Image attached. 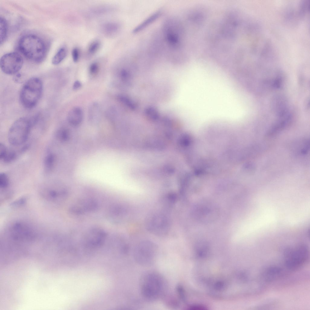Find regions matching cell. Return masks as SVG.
I'll return each mask as SVG.
<instances>
[{"label": "cell", "mask_w": 310, "mask_h": 310, "mask_svg": "<svg viewBox=\"0 0 310 310\" xmlns=\"http://www.w3.org/2000/svg\"><path fill=\"white\" fill-rule=\"evenodd\" d=\"M20 52L27 59L39 63L45 58L47 51L46 42L39 36L27 34L21 36L18 44Z\"/></svg>", "instance_id": "cell-1"}, {"label": "cell", "mask_w": 310, "mask_h": 310, "mask_svg": "<svg viewBox=\"0 0 310 310\" xmlns=\"http://www.w3.org/2000/svg\"><path fill=\"white\" fill-rule=\"evenodd\" d=\"M166 282L163 277L157 273L148 272L144 275L140 281L141 294L146 299L155 300L163 294Z\"/></svg>", "instance_id": "cell-2"}, {"label": "cell", "mask_w": 310, "mask_h": 310, "mask_svg": "<svg viewBox=\"0 0 310 310\" xmlns=\"http://www.w3.org/2000/svg\"><path fill=\"white\" fill-rule=\"evenodd\" d=\"M43 90V83L40 78L33 77L29 79L20 92V99L22 105L28 109L35 107L41 97Z\"/></svg>", "instance_id": "cell-3"}, {"label": "cell", "mask_w": 310, "mask_h": 310, "mask_svg": "<svg viewBox=\"0 0 310 310\" xmlns=\"http://www.w3.org/2000/svg\"><path fill=\"white\" fill-rule=\"evenodd\" d=\"M31 119L22 117L16 120L10 127L8 134L9 143L14 146H20L27 140L32 127Z\"/></svg>", "instance_id": "cell-4"}, {"label": "cell", "mask_w": 310, "mask_h": 310, "mask_svg": "<svg viewBox=\"0 0 310 310\" xmlns=\"http://www.w3.org/2000/svg\"><path fill=\"white\" fill-rule=\"evenodd\" d=\"M309 257V250L305 245L301 244L294 248H288L284 252L285 265L290 271L296 270L307 262Z\"/></svg>", "instance_id": "cell-5"}, {"label": "cell", "mask_w": 310, "mask_h": 310, "mask_svg": "<svg viewBox=\"0 0 310 310\" xmlns=\"http://www.w3.org/2000/svg\"><path fill=\"white\" fill-rule=\"evenodd\" d=\"M157 254V248L152 242H144L140 243L136 248L134 253V259L139 264L147 266L154 262Z\"/></svg>", "instance_id": "cell-6"}, {"label": "cell", "mask_w": 310, "mask_h": 310, "mask_svg": "<svg viewBox=\"0 0 310 310\" xmlns=\"http://www.w3.org/2000/svg\"><path fill=\"white\" fill-rule=\"evenodd\" d=\"M23 60L16 52H12L3 55L0 59V66L2 71L8 75L16 74L21 68Z\"/></svg>", "instance_id": "cell-7"}, {"label": "cell", "mask_w": 310, "mask_h": 310, "mask_svg": "<svg viewBox=\"0 0 310 310\" xmlns=\"http://www.w3.org/2000/svg\"><path fill=\"white\" fill-rule=\"evenodd\" d=\"M176 21L169 20L166 22L164 28V38L169 46L176 49L180 45L181 41L180 29Z\"/></svg>", "instance_id": "cell-8"}, {"label": "cell", "mask_w": 310, "mask_h": 310, "mask_svg": "<svg viewBox=\"0 0 310 310\" xmlns=\"http://www.w3.org/2000/svg\"><path fill=\"white\" fill-rule=\"evenodd\" d=\"M98 207L97 202L90 198L79 199L71 206L70 211L75 215H84L95 211Z\"/></svg>", "instance_id": "cell-9"}, {"label": "cell", "mask_w": 310, "mask_h": 310, "mask_svg": "<svg viewBox=\"0 0 310 310\" xmlns=\"http://www.w3.org/2000/svg\"><path fill=\"white\" fill-rule=\"evenodd\" d=\"M107 233L103 229L94 227L89 230L86 233L84 239L86 244L90 247L100 246L104 241Z\"/></svg>", "instance_id": "cell-10"}, {"label": "cell", "mask_w": 310, "mask_h": 310, "mask_svg": "<svg viewBox=\"0 0 310 310\" xmlns=\"http://www.w3.org/2000/svg\"><path fill=\"white\" fill-rule=\"evenodd\" d=\"M282 270L281 268L275 266H271L264 270L261 276L264 281L269 282L279 279L282 276Z\"/></svg>", "instance_id": "cell-11"}, {"label": "cell", "mask_w": 310, "mask_h": 310, "mask_svg": "<svg viewBox=\"0 0 310 310\" xmlns=\"http://www.w3.org/2000/svg\"><path fill=\"white\" fill-rule=\"evenodd\" d=\"M152 220L150 226L151 229L158 233H163L167 231L168 222L167 218L163 216L155 217Z\"/></svg>", "instance_id": "cell-12"}, {"label": "cell", "mask_w": 310, "mask_h": 310, "mask_svg": "<svg viewBox=\"0 0 310 310\" xmlns=\"http://www.w3.org/2000/svg\"><path fill=\"white\" fill-rule=\"evenodd\" d=\"M83 113L82 109L78 107H75L69 112L67 116L68 123L71 125L76 126L80 125L83 120Z\"/></svg>", "instance_id": "cell-13"}, {"label": "cell", "mask_w": 310, "mask_h": 310, "mask_svg": "<svg viewBox=\"0 0 310 310\" xmlns=\"http://www.w3.org/2000/svg\"><path fill=\"white\" fill-rule=\"evenodd\" d=\"M66 194V191L64 190L49 189L45 190L42 195L50 200H57L64 197Z\"/></svg>", "instance_id": "cell-14"}, {"label": "cell", "mask_w": 310, "mask_h": 310, "mask_svg": "<svg viewBox=\"0 0 310 310\" xmlns=\"http://www.w3.org/2000/svg\"><path fill=\"white\" fill-rule=\"evenodd\" d=\"M56 161V157L54 153L49 152L45 156L44 160V168L46 173H49L52 171L54 167Z\"/></svg>", "instance_id": "cell-15"}, {"label": "cell", "mask_w": 310, "mask_h": 310, "mask_svg": "<svg viewBox=\"0 0 310 310\" xmlns=\"http://www.w3.org/2000/svg\"><path fill=\"white\" fill-rule=\"evenodd\" d=\"M160 15V13L159 11L153 13L137 26L133 31V32L136 33L141 31L156 19L159 17Z\"/></svg>", "instance_id": "cell-16"}, {"label": "cell", "mask_w": 310, "mask_h": 310, "mask_svg": "<svg viewBox=\"0 0 310 310\" xmlns=\"http://www.w3.org/2000/svg\"><path fill=\"white\" fill-rule=\"evenodd\" d=\"M17 156V152L15 150L7 148L4 154L0 157V158L4 162L9 163L15 160Z\"/></svg>", "instance_id": "cell-17"}, {"label": "cell", "mask_w": 310, "mask_h": 310, "mask_svg": "<svg viewBox=\"0 0 310 310\" xmlns=\"http://www.w3.org/2000/svg\"><path fill=\"white\" fill-rule=\"evenodd\" d=\"M0 44H3L6 39L8 31V25L6 19L1 17L0 19Z\"/></svg>", "instance_id": "cell-18"}, {"label": "cell", "mask_w": 310, "mask_h": 310, "mask_svg": "<svg viewBox=\"0 0 310 310\" xmlns=\"http://www.w3.org/2000/svg\"><path fill=\"white\" fill-rule=\"evenodd\" d=\"M67 54V50L65 47L60 48L53 58L52 63L54 65L60 63L65 58Z\"/></svg>", "instance_id": "cell-19"}, {"label": "cell", "mask_w": 310, "mask_h": 310, "mask_svg": "<svg viewBox=\"0 0 310 310\" xmlns=\"http://www.w3.org/2000/svg\"><path fill=\"white\" fill-rule=\"evenodd\" d=\"M103 30L107 35L112 36L115 34L119 29L118 25L114 23H108L104 24L103 27Z\"/></svg>", "instance_id": "cell-20"}, {"label": "cell", "mask_w": 310, "mask_h": 310, "mask_svg": "<svg viewBox=\"0 0 310 310\" xmlns=\"http://www.w3.org/2000/svg\"><path fill=\"white\" fill-rule=\"evenodd\" d=\"M146 117L149 120L152 121H156L159 118V114L157 110L155 107H150L145 110Z\"/></svg>", "instance_id": "cell-21"}, {"label": "cell", "mask_w": 310, "mask_h": 310, "mask_svg": "<svg viewBox=\"0 0 310 310\" xmlns=\"http://www.w3.org/2000/svg\"><path fill=\"white\" fill-rule=\"evenodd\" d=\"M56 137L61 142H66L69 140L70 137L69 131L67 128H61L56 131Z\"/></svg>", "instance_id": "cell-22"}, {"label": "cell", "mask_w": 310, "mask_h": 310, "mask_svg": "<svg viewBox=\"0 0 310 310\" xmlns=\"http://www.w3.org/2000/svg\"><path fill=\"white\" fill-rule=\"evenodd\" d=\"M117 98L118 101L130 109L134 110L137 108V106L135 103L128 97L120 95H118Z\"/></svg>", "instance_id": "cell-23"}, {"label": "cell", "mask_w": 310, "mask_h": 310, "mask_svg": "<svg viewBox=\"0 0 310 310\" xmlns=\"http://www.w3.org/2000/svg\"><path fill=\"white\" fill-rule=\"evenodd\" d=\"M9 184V180L7 175L4 173L0 174V186L2 188H7Z\"/></svg>", "instance_id": "cell-24"}, {"label": "cell", "mask_w": 310, "mask_h": 310, "mask_svg": "<svg viewBox=\"0 0 310 310\" xmlns=\"http://www.w3.org/2000/svg\"><path fill=\"white\" fill-rule=\"evenodd\" d=\"M100 43L98 41H94L88 47V53L91 54L95 53L100 47Z\"/></svg>", "instance_id": "cell-25"}, {"label": "cell", "mask_w": 310, "mask_h": 310, "mask_svg": "<svg viewBox=\"0 0 310 310\" xmlns=\"http://www.w3.org/2000/svg\"><path fill=\"white\" fill-rule=\"evenodd\" d=\"M99 70L98 64L96 62L92 63L89 67V71L91 74L94 75L97 74Z\"/></svg>", "instance_id": "cell-26"}, {"label": "cell", "mask_w": 310, "mask_h": 310, "mask_svg": "<svg viewBox=\"0 0 310 310\" xmlns=\"http://www.w3.org/2000/svg\"><path fill=\"white\" fill-rule=\"evenodd\" d=\"M73 60L75 62H77L79 60L80 56V52L78 49L75 48L73 49L72 52Z\"/></svg>", "instance_id": "cell-27"}, {"label": "cell", "mask_w": 310, "mask_h": 310, "mask_svg": "<svg viewBox=\"0 0 310 310\" xmlns=\"http://www.w3.org/2000/svg\"><path fill=\"white\" fill-rule=\"evenodd\" d=\"M120 77L123 81H127L130 78V75L128 72L126 70L123 69L121 71Z\"/></svg>", "instance_id": "cell-28"}, {"label": "cell", "mask_w": 310, "mask_h": 310, "mask_svg": "<svg viewBox=\"0 0 310 310\" xmlns=\"http://www.w3.org/2000/svg\"><path fill=\"white\" fill-rule=\"evenodd\" d=\"M82 86L81 82L79 81H76L74 83L73 85V89L74 90H77L80 88Z\"/></svg>", "instance_id": "cell-29"}]
</instances>
